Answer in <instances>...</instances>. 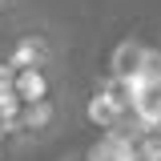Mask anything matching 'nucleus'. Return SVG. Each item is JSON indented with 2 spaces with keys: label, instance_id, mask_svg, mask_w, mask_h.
Instances as JSON below:
<instances>
[{
  "label": "nucleus",
  "instance_id": "5",
  "mask_svg": "<svg viewBox=\"0 0 161 161\" xmlns=\"http://www.w3.org/2000/svg\"><path fill=\"white\" fill-rule=\"evenodd\" d=\"M12 93L28 105V101L53 97L57 85H53V73H48V69H16V77H12Z\"/></svg>",
  "mask_w": 161,
  "mask_h": 161
},
{
  "label": "nucleus",
  "instance_id": "7",
  "mask_svg": "<svg viewBox=\"0 0 161 161\" xmlns=\"http://www.w3.org/2000/svg\"><path fill=\"white\" fill-rule=\"evenodd\" d=\"M4 157H8V149H4V137H0V161H4Z\"/></svg>",
  "mask_w": 161,
  "mask_h": 161
},
{
  "label": "nucleus",
  "instance_id": "3",
  "mask_svg": "<svg viewBox=\"0 0 161 161\" xmlns=\"http://www.w3.org/2000/svg\"><path fill=\"white\" fill-rule=\"evenodd\" d=\"M8 64L12 69H53V60H57V44L44 36V32H20L12 40V48H8Z\"/></svg>",
  "mask_w": 161,
  "mask_h": 161
},
{
  "label": "nucleus",
  "instance_id": "4",
  "mask_svg": "<svg viewBox=\"0 0 161 161\" xmlns=\"http://www.w3.org/2000/svg\"><path fill=\"white\" fill-rule=\"evenodd\" d=\"M145 40L137 36H125L113 44V53H109V80H125V77H133L141 64H145Z\"/></svg>",
  "mask_w": 161,
  "mask_h": 161
},
{
  "label": "nucleus",
  "instance_id": "1",
  "mask_svg": "<svg viewBox=\"0 0 161 161\" xmlns=\"http://www.w3.org/2000/svg\"><path fill=\"white\" fill-rule=\"evenodd\" d=\"M85 121H89L93 129H101V133L129 125V97L121 93L117 80L105 77V85H97V93L85 101Z\"/></svg>",
  "mask_w": 161,
  "mask_h": 161
},
{
  "label": "nucleus",
  "instance_id": "6",
  "mask_svg": "<svg viewBox=\"0 0 161 161\" xmlns=\"http://www.w3.org/2000/svg\"><path fill=\"white\" fill-rule=\"evenodd\" d=\"M8 8H16V0H0V12H8Z\"/></svg>",
  "mask_w": 161,
  "mask_h": 161
},
{
  "label": "nucleus",
  "instance_id": "2",
  "mask_svg": "<svg viewBox=\"0 0 161 161\" xmlns=\"http://www.w3.org/2000/svg\"><path fill=\"white\" fill-rule=\"evenodd\" d=\"M60 121H64V109L57 105V97H44V101H28L24 109H20L16 125H12V133L24 141H44L53 137L60 129Z\"/></svg>",
  "mask_w": 161,
  "mask_h": 161
}]
</instances>
